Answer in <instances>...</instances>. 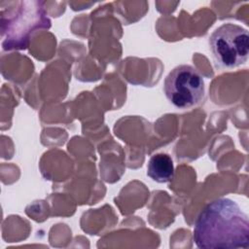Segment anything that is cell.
<instances>
[{
  "mask_svg": "<svg viewBox=\"0 0 249 249\" xmlns=\"http://www.w3.org/2000/svg\"><path fill=\"white\" fill-rule=\"evenodd\" d=\"M147 175L158 183H167L174 177V164L170 156L159 153L152 156L147 165Z\"/></svg>",
  "mask_w": 249,
  "mask_h": 249,
  "instance_id": "5b68a950",
  "label": "cell"
},
{
  "mask_svg": "<svg viewBox=\"0 0 249 249\" xmlns=\"http://www.w3.org/2000/svg\"><path fill=\"white\" fill-rule=\"evenodd\" d=\"M163 90L168 101L176 108H192L204 97V80L195 67L178 65L166 76Z\"/></svg>",
  "mask_w": 249,
  "mask_h": 249,
  "instance_id": "277c9868",
  "label": "cell"
},
{
  "mask_svg": "<svg viewBox=\"0 0 249 249\" xmlns=\"http://www.w3.org/2000/svg\"><path fill=\"white\" fill-rule=\"evenodd\" d=\"M193 239L200 249L248 248V216L232 199L217 198L199 212Z\"/></svg>",
  "mask_w": 249,
  "mask_h": 249,
  "instance_id": "6da1fadb",
  "label": "cell"
},
{
  "mask_svg": "<svg viewBox=\"0 0 249 249\" xmlns=\"http://www.w3.org/2000/svg\"><path fill=\"white\" fill-rule=\"evenodd\" d=\"M13 4L8 15L1 16L3 46L6 50L24 49L31 34L49 28L51 21L41 2L18 1Z\"/></svg>",
  "mask_w": 249,
  "mask_h": 249,
  "instance_id": "7a4b0ae2",
  "label": "cell"
},
{
  "mask_svg": "<svg viewBox=\"0 0 249 249\" xmlns=\"http://www.w3.org/2000/svg\"><path fill=\"white\" fill-rule=\"evenodd\" d=\"M209 47L219 67L229 69L237 67L248 58V30L238 24L224 23L210 35Z\"/></svg>",
  "mask_w": 249,
  "mask_h": 249,
  "instance_id": "3957f363",
  "label": "cell"
}]
</instances>
